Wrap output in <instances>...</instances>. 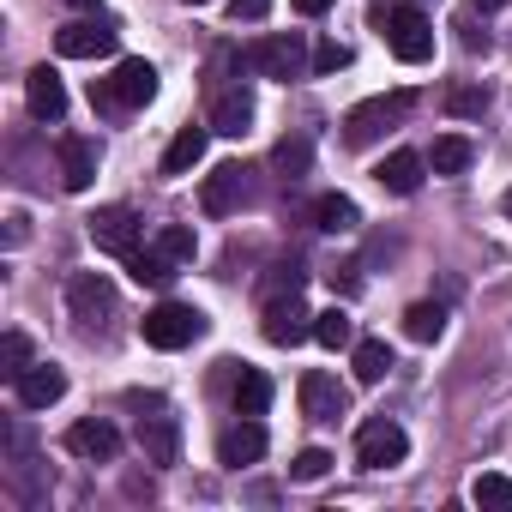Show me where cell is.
Masks as SVG:
<instances>
[{
	"label": "cell",
	"instance_id": "6da1fadb",
	"mask_svg": "<svg viewBox=\"0 0 512 512\" xmlns=\"http://www.w3.org/2000/svg\"><path fill=\"white\" fill-rule=\"evenodd\" d=\"M374 25H380L386 49H392L404 67H422V61H434V25H428L416 7H374Z\"/></svg>",
	"mask_w": 512,
	"mask_h": 512
},
{
	"label": "cell",
	"instance_id": "7a4b0ae2",
	"mask_svg": "<svg viewBox=\"0 0 512 512\" xmlns=\"http://www.w3.org/2000/svg\"><path fill=\"white\" fill-rule=\"evenodd\" d=\"M416 109V91H386V97H368V103H356L350 115H344V139L350 145H374L380 133H392V127H404V115Z\"/></svg>",
	"mask_w": 512,
	"mask_h": 512
},
{
	"label": "cell",
	"instance_id": "3957f363",
	"mask_svg": "<svg viewBox=\"0 0 512 512\" xmlns=\"http://www.w3.org/2000/svg\"><path fill=\"white\" fill-rule=\"evenodd\" d=\"M139 338L151 350H187L193 338H205V314L187 308V302H157L145 320H139Z\"/></svg>",
	"mask_w": 512,
	"mask_h": 512
},
{
	"label": "cell",
	"instance_id": "277c9868",
	"mask_svg": "<svg viewBox=\"0 0 512 512\" xmlns=\"http://www.w3.org/2000/svg\"><path fill=\"white\" fill-rule=\"evenodd\" d=\"M247 67L260 73V79H302V73H314V55H308V37L302 31H290V37H260L247 49Z\"/></svg>",
	"mask_w": 512,
	"mask_h": 512
},
{
	"label": "cell",
	"instance_id": "5b68a950",
	"mask_svg": "<svg viewBox=\"0 0 512 512\" xmlns=\"http://www.w3.org/2000/svg\"><path fill=\"white\" fill-rule=\"evenodd\" d=\"M157 97V67L151 61H121L103 85H91V103H103V109H145Z\"/></svg>",
	"mask_w": 512,
	"mask_h": 512
},
{
	"label": "cell",
	"instance_id": "8992f818",
	"mask_svg": "<svg viewBox=\"0 0 512 512\" xmlns=\"http://www.w3.org/2000/svg\"><path fill=\"white\" fill-rule=\"evenodd\" d=\"M133 404L151 410V416H139V452H145V464H157V470L181 464V422L163 410V398H133Z\"/></svg>",
	"mask_w": 512,
	"mask_h": 512
},
{
	"label": "cell",
	"instance_id": "52a82bcc",
	"mask_svg": "<svg viewBox=\"0 0 512 512\" xmlns=\"http://www.w3.org/2000/svg\"><path fill=\"white\" fill-rule=\"evenodd\" d=\"M410 458V434L392 422V416H368L362 428H356V464L362 470H392V464H404Z\"/></svg>",
	"mask_w": 512,
	"mask_h": 512
},
{
	"label": "cell",
	"instance_id": "ba28073f",
	"mask_svg": "<svg viewBox=\"0 0 512 512\" xmlns=\"http://www.w3.org/2000/svg\"><path fill=\"white\" fill-rule=\"evenodd\" d=\"M67 308L85 332H97L103 320H115V284L103 272H73L67 278Z\"/></svg>",
	"mask_w": 512,
	"mask_h": 512
},
{
	"label": "cell",
	"instance_id": "9c48e42d",
	"mask_svg": "<svg viewBox=\"0 0 512 512\" xmlns=\"http://www.w3.org/2000/svg\"><path fill=\"white\" fill-rule=\"evenodd\" d=\"M115 43H121V31H115L109 19H73V25H61V31H55V49H61L67 61H97V55H115Z\"/></svg>",
	"mask_w": 512,
	"mask_h": 512
},
{
	"label": "cell",
	"instance_id": "30bf717a",
	"mask_svg": "<svg viewBox=\"0 0 512 512\" xmlns=\"http://www.w3.org/2000/svg\"><path fill=\"white\" fill-rule=\"evenodd\" d=\"M260 332H266V344L296 350V344H308V338H314V314L302 308V296H278V302H266Z\"/></svg>",
	"mask_w": 512,
	"mask_h": 512
},
{
	"label": "cell",
	"instance_id": "8fae6325",
	"mask_svg": "<svg viewBox=\"0 0 512 512\" xmlns=\"http://www.w3.org/2000/svg\"><path fill=\"white\" fill-rule=\"evenodd\" d=\"M91 241L103 247V253H121V260H127V253H139V217L127 211V205H103V211H91Z\"/></svg>",
	"mask_w": 512,
	"mask_h": 512
},
{
	"label": "cell",
	"instance_id": "7c38bea8",
	"mask_svg": "<svg viewBox=\"0 0 512 512\" xmlns=\"http://www.w3.org/2000/svg\"><path fill=\"white\" fill-rule=\"evenodd\" d=\"M260 458H266V428L253 422V416H241V422H229V428L217 434V464L247 470V464H260Z\"/></svg>",
	"mask_w": 512,
	"mask_h": 512
},
{
	"label": "cell",
	"instance_id": "4fadbf2b",
	"mask_svg": "<svg viewBox=\"0 0 512 512\" xmlns=\"http://www.w3.org/2000/svg\"><path fill=\"white\" fill-rule=\"evenodd\" d=\"M241 199H247V169H241V163H223V169H211V175H205V187H199V205H205V217H229Z\"/></svg>",
	"mask_w": 512,
	"mask_h": 512
},
{
	"label": "cell",
	"instance_id": "5bb4252c",
	"mask_svg": "<svg viewBox=\"0 0 512 512\" xmlns=\"http://www.w3.org/2000/svg\"><path fill=\"white\" fill-rule=\"evenodd\" d=\"M61 392H67V374H61L55 362H37V368H25V374L13 380L19 410H49V404H61Z\"/></svg>",
	"mask_w": 512,
	"mask_h": 512
},
{
	"label": "cell",
	"instance_id": "9a60e30c",
	"mask_svg": "<svg viewBox=\"0 0 512 512\" xmlns=\"http://www.w3.org/2000/svg\"><path fill=\"white\" fill-rule=\"evenodd\" d=\"M302 410H308L314 422H338V416L350 410V392H344L326 368H308V374H302Z\"/></svg>",
	"mask_w": 512,
	"mask_h": 512
},
{
	"label": "cell",
	"instance_id": "2e32d148",
	"mask_svg": "<svg viewBox=\"0 0 512 512\" xmlns=\"http://www.w3.org/2000/svg\"><path fill=\"white\" fill-rule=\"evenodd\" d=\"M67 452H73V458H85V464H109V458L121 452V434H115L103 416H85V422H73V428H67Z\"/></svg>",
	"mask_w": 512,
	"mask_h": 512
},
{
	"label": "cell",
	"instance_id": "e0dca14e",
	"mask_svg": "<svg viewBox=\"0 0 512 512\" xmlns=\"http://www.w3.org/2000/svg\"><path fill=\"white\" fill-rule=\"evenodd\" d=\"M61 181H67V193H85L91 181H97V139H85V133H61Z\"/></svg>",
	"mask_w": 512,
	"mask_h": 512
},
{
	"label": "cell",
	"instance_id": "ac0fdd59",
	"mask_svg": "<svg viewBox=\"0 0 512 512\" xmlns=\"http://www.w3.org/2000/svg\"><path fill=\"white\" fill-rule=\"evenodd\" d=\"M25 103H31L37 121H61V115H67V85H61V73H55V67H31V73H25Z\"/></svg>",
	"mask_w": 512,
	"mask_h": 512
},
{
	"label": "cell",
	"instance_id": "d6986e66",
	"mask_svg": "<svg viewBox=\"0 0 512 512\" xmlns=\"http://www.w3.org/2000/svg\"><path fill=\"white\" fill-rule=\"evenodd\" d=\"M253 127V97L235 85V91H217L211 97V133H223V139H241Z\"/></svg>",
	"mask_w": 512,
	"mask_h": 512
},
{
	"label": "cell",
	"instance_id": "ffe728a7",
	"mask_svg": "<svg viewBox=\"0 0 512 512\" xmlns=\"http://www.w3.org/2000/svg\"><path fill=\"white\" fill-rule=\"evenodd\" d=\"M422 175H428V157H416V151H392V157L374 169V181H380L386 193H398V199H410V193L422 187Z\"/></svg>",
	"mask_w": 512,
	"mask_h": 512
},
{
	"label": "cell",
	"instance_id": "44dd1931",
	"mask_svg": "<svg viewBox=\"0 0 512 512\" xmlns=\"http://www.w3.org/2000/svg\"><path fill=\"white\" fill-rule=\"evenodd\" d=\"M205 145H211V127H181V133L169 139V151H163V175L175 181V175H187L193 163H205Z\"/></svg>",
	"mask_w": 512,
	"mask_h": 512
},
{
	"label": "cell",
	"instance_id": "7402d4cb",
	"mask_svg": "<svg viewBox=\"0 0 512 512\" xmlns=\"http://www.w3.org/2000/svg\"><path fill=\"white\" fill-rule=\"evenodd\" d=\"M350 368H356L362 386H380V380L392 374V344H386V338H356V344H350Z\"/></svg>",
	"mask_w": 512,
	"mask_h": 512
},
{
	"label": "cell",
	"instance_id": "603a6c76",
	"mask_svg": "<svg viewBox=\"0 0 512 512\" xmlns=\"http://www.w3.org/2000/svg\"><path fill=\"white\" fill-rule=\"evenodd\" d=\"M356 223H362V211H356L350 193H320V199H314V229H326V235H350Z\"/></svg>",
	"mask_w": 512,
	"mask_h": 512
},
{
	"label": "cell",
	"instance_id": "cb8c5ba5",
	"mask_svg": "<svg viewBox=\"0 0 512 512\" xmlns=\"http://www.w3.org/2000/svg\"><path fill=\"white\" fill-rule=\"evenodd\" d=\"M266 404H272V380L241 362V374H235V416H266Z\"/></svg>",
	"mask_w": 512,
	"mask_h": 512
},
{
	"label": "cell",
	"instance_id": "d4e9b609",
	"mask_svg": "<svg viewBox=\"0 0 512 512\" xmlns=\"http://www.w3.org/2000/svg\"><path fill=\"white\" fill-rule=\"evenodd\" d=\"M470 157H476V145H470V139L440 133V139H434V151H428V169H434V175H464V169H470Z\"/></svg>",
	"mask_w": 512,
	"mask_h": 512
},
{
	"label": "cell",
	"instance_id": "484cf974",
	"mask_svg": "<svg viewBox=\"0 0 512 512\" xmlns=\"http://www.w3.org/2000/svg\"><path fill=\"white\" fill-rule=\"evenodd\" d=\"M308 163H314V139H302V133L278 139V151H272V169H278L284 181H302V175H308Z\"/></svg>",
	"mask_w": 512,
	"mask_h": 512
},
{
	"label": "cell",
	"instance_id": "4316f807",
	"mask_svg": "<svg viewBox=\"0 0 512 512\" xmlns=\"http://www.w3.org/2000/svg\"><path fill=\"white\" fill-rule=\"evenodd\" d=\"M127 272H133V284H151V290H163V284L175 278V260H163L157 247H139V253H127Z\"/></svg>",
	"mask_w": 512,
	"mask_h": 512
},
{
	"label": "cell",
	"instance_id": "83f0119b",
	"mask_svg": "<svg viewBox=\"0 0 512 512\" xmlns=\"http://www.w3.org/2000/svg\"><path fill=\"white\" fill-rule=\"evenodd\" d=\"M404 332H410L416 344H434V338L446 332V308H440V302H416V308L404 314Z\"/></svg>",
	"mask_w": 512,
	"mask_h": 512
},
{
	"label": "cell",
	"instance_id": "f1b7e54d",
	"mask_svg": "<svg viewBox=\"0 0 512 512\" xmlns=\"http://www.w3.org/2000/svg\"><path fill=\"white\" fill-rule=\"evenodd\" d=\"M314 338H320L326 350H350V344H356V326H350L344 308H326V314H314Z\"/></svg>",
	"mask_w": 512,
	"mask_h": 512
},
{
	"label": "cell",
	"instance_id": "f546056e",
	"mask_svg": "<svg viewBox=\"0 0 512 512\" xmlns=\"http://www.w3.org/2000/svg\"><path fill=\"white\" fill-rule=\"evenodd\" d=\"M157 253H163V260H175V266H187L193 253H199V241H193L187 223H163V229H157Z\"/></svg>",
	"mask_w": 512,
	"mask_h": 512
},
{
	"label": "cell",
	"instance_id": "4dcf8cb0",
	"mask_svg": "<svg viewBox=\"0 0 512 512\" xmlns=\"http://www.w3.org/2000/svg\"><path fill=\"white\" fill-rule=\"evenodd\" d=\"M470 500L476 506H488V512H512V476H476V488H470Z\"/></svg>",
	"mask_w": 512,
	"mask_h": 512
},
{
	"label": "cell",
	"instance_id": "1f68e13d",
	"mask_svg": "<svg viewBox=\"0 0 512 512\" xmlns=\"http://www.w3.org/2000/svg\"><path fill=\"white\" fill-rule=\"evenodd\" d=\"M25 368H37V362H31V338H25V332H7V338H0V374L19 380Z\"/></svg>",
	"mask_w": 512,
	"mask_h": 512
},
{
	"label": "cell",
	"instance_id": "d6a6232c",
	"mask_svg": "<svg viewBox=\"0 0 512 512\" xmlns=\"http://www.w3.org/2000/svg\"><path fill=\"white\" fill-rule=\"evenodd\" d=\"M302 284H308V272L290 260V266H272V278L260 290H266V302H278V296H302Z\"/></svg>",
	"mask_w": 512,
	"mask_h": 512
},
{
	"label": "cell",
	"instance_id": "836d02e7",
	"mask_svg": "<svg viewBox=\"0 0 512 512\" xmlns=\"http://www.w3.org/2000/svg\"><path fill=\"white\" fill-rule=\"evenodd\" d=\"M326 470H332V452L308 446V452H296V464H290V482H320Z\"/></svg>",
	"mask_w": 512,
	"mask_h": 512
},
{
	"label": "cell",
	"instance_id": "e575fe53",
	"mask_svg": "<svg viewBox=\"0 0 512 512\" xmlns=\"http://www.w3.org/2000/svg\"><path fill=\"white\" fill-rule=\"evenodd\" d=\"M338 67H350V49H344V43H332V37H326V43H320V49H314V79H326V73H338Z\"/></svg>",
	"mask_w": 512,
	"mask_h": 512
},
{
	"label": "cell",
	"instance_id": "d590c367",
	"mask_svg": "<svg viewBox=\"0 0 512 512\" xmlns=\"http://www.w3.org/2000/svg\"><path fill=\"white\" fill-rule=\"evenodd\" d=\"M446 109H452V115H482V109H488V91H482V85H458V91L446 97Z\"/></svg>",
	"mask_w": 512,
	"mask_h": 512
},
{
	"label": "cell",
	"instance_id": "8d00e7d4",
	"mask_svg": "<svg viewBox=\"0 0 512 512\" xmlns=\"http://www.w3.org/2000/svg\"><path fill=\"white\" fill-rule=\"evenodd\" d=\"M272 0H235V19H266Z\"/></svg>",
	"mask_w": 512,
	"mask_h": 512
},
{
	"label": "cell",
	"instance_id": "74e56055",
	"mask_svg": "<svg viewBox=\"0 0 512 512\" xmlns=\"http://www.w3.org/2000/svg\"><path fill=\"white\" fill-rule=\"evenodd\" d=\"M290 7H296L302 19H320V13H332V0H290Z\"/></svg>",
	"mask_w": 512,
	"mask_h": 512
},
{
	"label": "cell",
	"instance_id": "f35d334b",
	"mask_svg": "<svg viewBox=\"0 0 512 512\" xmlns=\"http://www.w3.org/2000/svg\"><path fill=\"white\" fill-rule=\"evenodd\" d=\"M476 7H488V13H494V7H506V0H476Z\"/></svg>",
	"mask_w": 512,
	"mask_h": 512
},
{
	"label": "cell",
	"instance_id": "ab89813d",
	"mask_svg": "<svg viewBox=\"0 0 512 512\" xmlns=\"http://www.w3.org/2000/svg\"><path fill=\"white\" fill-rule=\"evenodd\" d=\"M500 205H506V217H512V187H506V199H500Z\"/></svg>",
	"mask_w": 512,
	"mask_h": 512
},
{
	"label": "cell",
	"instance_id": "60d3db41",
	"mask_svg": "<svg viewBox=\"0 0 512 512\" xmlns=\"http://www.w3.org/2000/svg\"><path fill=\"white\" fill-rule=\"evenodd\" d=\"M187 7H211V0H187Z\"/></svg>",
	"mask_w": 512,
	"mask_h": 512
},
{
	"label": "cell",
	"instance_id": "b9f144b4",
	"mask_svg": "<svg viewBox=\"0 0 512 512\" xmlns=\"http://www.w3.org/2000/svg\"><path fill=\"white\" fill-rule=\"evenodd\" d=\"M67 7H91V0H67Z\"/></svg>",
	"mask_w": 512,
	"mask_h": 512
}]
</instances>
